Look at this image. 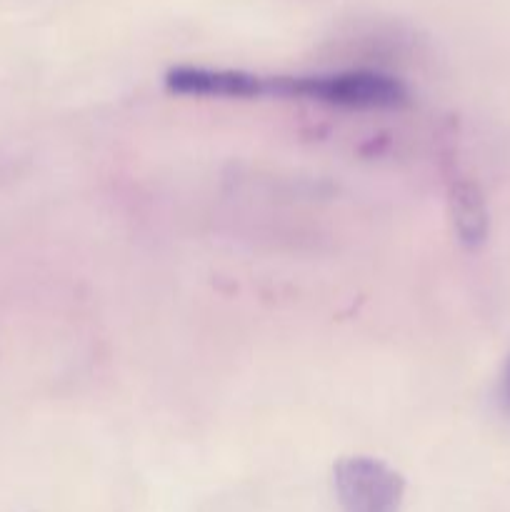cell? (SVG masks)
Wrapping results in <instances>:
<instances>
[{"instance_id":"1","label":"cell","mask_w":510,"mask_h":512,"mask_svg":"<svg viewBox=\"0 0 510 512\" xmlns=\"http://www.w3.org/2000/svg\"><path fill=\"white\" fill-rule=\"evenodd\" d=\"M265 95L318 100L345 108H398L408 100V90L400 80L375 70L265 78Z\"/></svg>"},{"instance_id":"2","label":"cell","mask_w":510,"mask_h":512,"mask_svg":"<svg viewBox=\"0 0 510 512\" xmlns=\"http://www.w3.org/2000/svg\"><path fill=\"white\" fill-rule=\"evenodd\" d=\"M340 512H400L405 480L375 458H343L335 465Z\"/></svg>"},{"instance_id":"3","label":"cell","mask_w":510,"mask_h":512,"mask_svg":"<svg viewBox=\"0 0 510 512\" xmlns=\"http://www.w3.org/2000/svg\"><path fill=\"white\" fill-rule=\"evenodd\" d=\"M168 88L180 95H208V98H260L265 95V78L245 70L178 65L165 78Z\"/></svg>"},{"instance_id":"4","label":"cell","mask_w":510,"mask_h":512,"mask_svg":"<svg viewBox=\"0 0 510 512\" xmlns=\"http://www.w3.org/2000/svg\"><path fill=\"white\" fill-rule=\"evenodd\" d=\"M500 400H503L505 410L510 413V358L503 368V378H500Z\"/></svg>"}]
</instances>
